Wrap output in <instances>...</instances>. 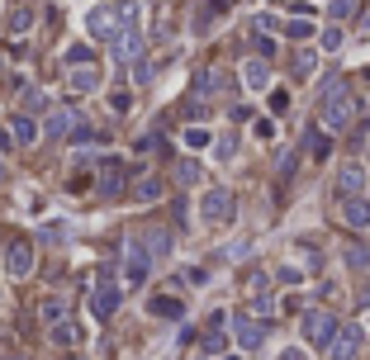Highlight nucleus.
I'll return each mask as SVG.
<instances>
[{
    "label": "nucleus",
    "mask_w": 370,
    "mask_h": 360,
    "mask_svg": "<svg viewBox=\"0 0 370 360\" xmlns=\"http://www.w3.org/2000/svg\"><path fill=\"white\" fill-rule=\"evenodd\" d=\"M318 119H323V129H332V133L356 119V100H351V90H346L342 81H328L318 90Z\"/></svg>",
    "instance_id": "1"
},
{
    "label": "nucleus",
    "mask_w": 370,
    "mask_h": 360,
    "mask_svg": "<svg viewBox=\"0 0 370 360\" xmlns=\"http://www.w3.org/2000/svg\"><path fill=\"white\" fill-rule=\"evenodd\" d=\"M200 218L214 223V228H218V223H233V195H228L223 185H214L209 195H204V204H200Z\"/></svg>",
    "instance_id": "2"
},
{
    "label": "nucleus",
    "mask_w": 370,
    "mask_h": 360,
    "mask_svg": "<svg viewBox=\"0 0 370 360\" xmlns=\"http://www.w3.org/2000/svg\"><path fill=\"white\" fill-rule=\"evenodd\" d=\"M304 336H309L314 346H323V351H328V341L337 336V318H332V313H323V309L304 313Z\"/></svg>",
    "instance_id": "3"
},
{
    "label": "nucleus",
    "mask_w": 370,
    "mask_h": 360,
    "mask_svg": "<svg viewBox=\"0 0 370 360\" xmlns=\"http://www.w3.org/2000/svg\"><path fill=\"white\" fill-rule=\"evenodd\" d=\"M29 270H33V242L19 237V242L5 247V275H10V280H24Z\"/></svg>",
    "instance_id": "4"
},
{
    "label": "nucleus",
    "mask_w": 370,
    "mask_h": 360,
    "mask_svg": "<svg viewBox=\"0 0 370 360\" xmlns=\"http://www.w3.org/2000/svg\"><path fill=\"white\" fill-rule=\"evenodd\" d=\"M147 265H152V256H147V247L143 242H129V261H124V280L138 289V284L147 280Z\"/></svg>",
    "instance_id": "5"
},
{
    "label": "nucleus",
    "mask_w": 370,
    "mask_h": 360,
    "mask_svg": "<svg viewBox=\"0 0 370 360\" xmlns=\"http://www.w3.org/2000/svg\"><path fill=\"white\" fill-rule=\"evenodd\" d=\"M100 195H105V199H119V195H124V161H119V156L100 161Z\"/></svg>",
    "instance_id": "6"
},
{
    "label": "nucleus",
    "mask_w": 370,
    "mask_h": 360,
    "mask_svg": "<svg viewBox=\"0 0 370 360\" xmlns=\"http://www.w3.org/2000/svg\"><path fill=\"white\" fill-rule=\"evenodd\" d=\"M337 195H342V199L366 195V166H361V161H346L342 171H337Z\"/></svg>",
    "instance_id": "7"
},
{
    "label": "nucleus",
    "mask_w": 370,
    "mask_h": 360,
    "mask_svg": "<svg viewBox=\"0 0 370 360\" xmlns=\"http://www.w3.org/2000/svg\"><path fill=\"white\" fill-rule=\"evenodd\" d=\"M90 313H95L100 322L119 313V289H114L109 280H100V284H95V294H90Z\"/></svg>",
    "instance_id": "8"
},
{
    "label": "nucleus",
    "mask_w": 370,
    "mask_h": 360,
    "mask_svg": "<svg viewBox=\"0 0 370 360\" xmlns=\"http://www.w3.org/2000/svg\"><path fill=\"white\" fill-rule=\"evenodd\" d=\"M332 346V360H356V351H361V327L351 322V327H337V336L328 341Z\"/></svg>",
    "instance_id": "9"
},
{
    "label": "nucleus",
    "mask_w": 370,
    "mask_h": 360,
    "mask_svg": "<svg viewBox=\"0 0 370 360\" xmlns=\"http://www.w3.org/2000/svg\"><path fill=\"white\" fill-rule=\"evenodd\" d=\"M86 28H90L95 38H114V33H119V19H114V10H109V5H95V10L86 15Z\"/></svg>",
    "instance_id": "10"
},
{
    "label": "nucleus",
    "mask_w": 370,
    "mask_h": 360,
    "mask_svg": "<svg viewBox=\"0 0 370 360\" xmlns=\"http://www.w3.org/2000/svg\"><path fill=\"white\" fill-rule=\"evenodd\" d=\"M72 90H77V95H86V90H100V72H95L90 62H77V67H72Z\"/></svg>",
    "instance_id": "11"
},
{
    "label": "nucleus",
    "mask_w": 370,
    "mask_h": 360,
    "mask_svg": "<svg viewBox=\"0 0 370 360\" xmlns=\"http://www.w3.org/2000/svg\"><path fill=\"white\" fill-rule=\"evenodd\" d=\"M262 341H266V327H262V322H252V318H242V322H238V346H242V351H257Z\"/></svg>",
    "instance_id": "12"
},
{
    "label": "nucleus",
    "mask_w": 370,
    "mask_h": 360,
    "mask_svg": "<svg viewBox=\"0 0 370 360\" xmlns=\"http://www.w3.org/2000/svg\"><path fill=\"white\" fill-rule=\"evenodd\" d=\"M342 213H346V223H356V228H370V199H366V195H351Z\"/></svg>",
    "instance_id": "13"
},
{
    "label": "nucleus",
    "mask_w": 370,
    "mask_h": 360,
    "mask_svg": "<svg viewBox=\"0 0 370 360\" xmlns=\"http://www.w3.org/2000/svg\"><path fill=\"white\" fill-rule=\"evenodd\" d=\"M72 124H77V119H72V109H53V114H48V124H43V133H48V138H67Z\"/></svg>",
    "instance_id": "14"
},
{
    "label": "nucleus",
    "mask_w": 370,
    "mask_h": 360,
    "mask_svg": "<svg viewBox=\"0 0 370 360\" xmlns=\"http://www.w3.org/2000/svg\"><path fill=\"white\" fill-rule=\"evenodd\" d=\"M10 138H15V142H19V147H29V142H33V138H38V124H33V119H29V114H15V124H10Z\"/></svg>",
    "instance_id": "15"
},
{
    "label": "nucleus",
    "mask_w": 370,
    "mask_h": 360,
    "mask_svg": "<svg viewBox=\"0 0 370 360\" xmlns=\"http://www.w3.org/2000/svg\"><path fill=\"white\" fill-rule=\"evenodd\" d=\"M53 341H57V346H81V327L57 318V322H53Z\"/></svg>",
    "instance_id": "16"
},
{
    "label": "nucleus",
    "mask_w": 370,
    "mask_h": 360,
    "mask_svg": "<svg viewBox=\"0 0 370 360\" xmlns=\"http://www.w3.org/2000/svg\"><path fill=\"white\" fill-rule=\"evenodd\" d=\"M242 81H247L252 90H266V81H271V72H266V62H247V72H242Z\"/></svg>",
    "instance_id": "17"
},
{
    "label": "nucleus",
    "mask_w": 370,
    "mask_h": 360,
    "mask_svg": "<svg viewBox=\"0 0 370 360\" xmlns=\"http://www.w3.org/2000/svg\"><path fill=\"white\" fill-rule=\"evenodd\" d=\"M29 28H33V10H24V5L10 10V33H29Z\"/></svg>",
    "instance_id": "18"
},
{
    "label": "nucleus",
    "mask_w": 370,
    "mask_h": 360,
    "mask_svg": "<svg viewBox=\"0 0 370 360\" xmlns=\"http://www.w3.org/2000/svg\"><path fill=\"white\" fill-rule=\"evenodd\" d=\"M166 247H171V232L157 228L152 237H147V256H166Z\"/></svg>",
    "instance_id": "19"
},
{
    "label": "nucleus",
    "mask_w": 370,
    "mask_h": 360,
    "mask_svg": "<svg viewBox=\"0 0 370 360\" xmlns=\"http://www.w3.org/2000/svg\"><path fill=\"white\" fill-rule=\"evenodd\" d=\"M138 199H161V180L157 176H147V180H138V190H133Z\"/></svg>",
    "instance_id": "20"
},
{
    "label": "nucleus",
    "mask_w": 370,
    "mask_h": 360,
    "mask_svg": "<svg viewBox=\"0 0 370 360\" xmlns=\"http://www.w3.org/2000/svg\"><path fill=\"white\" fill-rule=\"evenodd\" d=\"M346 265H351V270H366L370 265V247H351V252H346Z\"/></svg>",
    "instance_id": "21"
},
{
    "label": "nucleus",
    "mask_w": 370,
    "mask_h": 360,
    "mask_svg": "<svg viewBox=\"0 0 370 360\" xmlns=\"http://www.w3.org/2000/svg\"><path fill=\"white\" fill-rule=\"evenodd\" d=\"M152 313L157 318H181V304L176 299H152Z\"/></svg>",
    "instance_id": "22"
},
{
    "label": "nucleus",
    "mask_w": 370,
    "mask_h": 360,
    "mask_svg": "<svg viewBox=\"0 0 370 360\" xmlns=\"http://www.w3.org/2000/svg\"><path fill=\"white\" fill-rule=\"evenodd\" d=\"M67 62H72V67H77V62H90V48H86V43H77V48H67Z\"/></svg>",
    "instance_id": "23"
},
{
    "label": "nucleus",
    "mask_w": 370,
    "mask_h": 360,
    "mask_svg": "<svg viewBox=\"0 0 370 360\" xmlns=\"http://www.w3.org/2000/svg\"><path fill=\"white\" fill-rule=\"evenodd\" d=\"M176 176H181V180H185V185H190V180L200 176V161H181V171H176Z\"/></svg>",
    "instance_id": "24"
},
{
    "label": "nucleus",
    "mask_w": 370,
    "mask_h": 360,
    "mask_svg": "<svg viewBox=\"0 0 370 360\" xmlns=\"http://www.w3.org/2000/svg\"><path fill=\"white\" fill-rule=\"evenodd\" d=\"M185 142H190V147H204V142H209V133H204V129H190V133H185Z\"/></svg>",
    "instance_id": "25"
},
{
    "label": "nucleus",
    "mask_w": 370,
    "mask_h": 360,
    "mask_svg": "<svg viewBox=\"0 0 370 360\" xmlns=\"http://www.w3.org/2000/svg\"><path fill=\"white\" fill-rule=\"evenodd\" d=\"M43 318H48V322H57V318H62V304H57V299H48V304H43Z\"/></svg>",
    "instance_id": "26"
},
{
    "label": "nucleus",
    "mask_w": 370,
    "mask_h": 360,
    "mask_svg": "<svg viewBox=\"0 0 370 360\" xmlns=\"http://www.w3.org/2000/svg\"><path fill=\"white\" fill-rule=\"evenodd\" d=\"M280 360H309V356H304V351H285Z\"/></svg>",
    "instance_id": "27"
},
{
    "label": "nucleus",
    "mask_w": 370,
    "mask_h": 360,
    "mask_svg": "<svg viewBox=\"0 0 370 360\" xmlns=\"http://www.w3.org/2000/svg\"><path fill=\"white\" fill-rule=\"evenodd\" d=\"M0 360H24V356L19 351H0Z\"/></svg>",
    "instance_id": "28"
},
{
    "label": "nucleus",
    "mask_w": 370,
    "mask_h": 360,
    "mask_svg": "<svg viewBox=\"0 0 370 360\" xmlns=\"http://www.w3.org/2000/svg\"><path fill=\"white\" fill-rule=\"evenodd\" d=\"M0 176H5V166H0Z\"/></svg>",
    "instance_id": "29"
}]
</instances>
